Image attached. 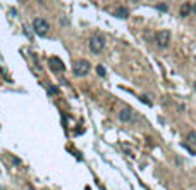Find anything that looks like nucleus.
I'll return each mask as SVG.
<instances>
[{
  "instance_id": "obj_1",
  "label": "nucleus",
  "mask_w": 196,
  "mask_h": 190,
  "mask_svg": "<svg viewBox=\"0 0 196 190\" xmlns=\"http://www.w3.org/2000/svg\"><path fill=\"white\" fill-rule=\"evenodd\" d=\"M105 43H107V40H105V37L102 33H95L91 37V40H89V50H91L93 54H100L102 50L105 49Z\"/></svg>"
},
{
  "instance_id": "obj_2",
  "label": "nucleus",
  "mask_w": 196,
  "mask_h": 190,
  "mask_svg": "<svg viewBox=\"0 0 196 190\" xmlns=\"http://www.w3.org/2000/svg\"><path fill=\"white\" fill-rule=\"evenodd\" d=\"M33 30L36 35L45 37V35H48V31H50V24H48V21L43 17H34L33 19Z\"/></svg>"
},
{
  "instance_id": "obj_3",
  "label": "nucleus",
  "mask_w": 196,
  "mask_h": 190,
  "mask_svg": "<svg viewBox=\"0 0 196 190\" xmlns=\"http://www.w3.org/2000/svg\"><path fill=\"white\" fill-rule=\"evenodd\" d=\"M89 69H91V64H89L86 59L76 61L74 66H72V71H74L76 76H86V75L89 73Z\"/></svg>"
},
{
  "instance_id": "obj_4",
  "label": "nucleus",
  "mask_w": 196,
  "mask_h": 190,
  "mask_svg": "<svg viewBox=\"0 0 196 190\" xmlns=\"http://www.w3.org/2000/svg\"><path fill=\"white\" fill-rule=\"evenodd\" d=\"M155 43L157 47H160V49H167L170 43V31L169 30H160L157 31L155 35Z\"/></svg>"
},
{
  "instance_id": "obj_5",
  "label": "nucleus",
  "mask_w": 196,
  "mask_h": 190,
  "mask_svg": "<svg viewBox=\"0 0 196 190\" xmlns=\"http://www.w3.org/2000/svg\"><path fill=\"white\" fill-rule=\"evenodd\" d=\"M119 119H121L122 123H133V121L136 119V114H134V111H133V109L124 107L121 112H119Z\"/></svg>"
},
{
  "instance_id": "obj_6",
  "label": "nucleus",
  "mask_w": 196,
  "mask_h": 190,
  "mask_svg": "<svg viewBox=\"0 0 196 190\" xmlns=\"http://www.w3.org/2000/svg\"><path fill=\"white\" fill-rule=\"evenodd\" d=\"M48 64H50V67H52L55 73H64V71H66V64H64L62 59H60V57H57V56L50 57Z\"/></svg>"
},
{
  "instance_id": "obj_7",
  "label": "nucleus",
  "mask_w": 196,
  "mask_h": 190,
  "mask_svg": "<svg viewBox=\"0 0 196 190\" xmlns=\"http://www.w3.org/2000/svg\"><path fill=\"white\" fill-rule=\"evenodd\" d=\"M114 16L119 17V19H126V17H129V11H127L126 7H117L115 12H114Z\"/></svg>"
},
{
  "instance_id": "obj_8",
  "label": "nucleus",
  "mask_w": 196,
  "mask_h": 190,
  "mask_svg": "<svg viewBox=\"0 0 196 190\" xmlns=\"http://www.w3.org/2000/svg\"><path fill=\"white\" fill-rule=\"evenodd\" d=\"M191 11H193V5L189 4V2H184V4L181 5V11H179V12H181L182 17H188V16L191 14Z\"/></svg>"
},
{
  "instance_id": "obj_9",
  "label": "nucleus",
  "mask_w": 196,
  "mask_h": 190,
  "mask_svg": "<svg viewBox=\"0 0 196 190\" xmlns=\"http://www.w3.org/2000/svg\"><path fill=\"white\" fill-rule=\"evenodd\" d=\"M186 140H188V144H191V145H196V131H189V133L186 135Z\"/></svg>"
},
{
  "instance_id": "obj_10",
  "label": "nucleus",
  "mask_w": 196,
  "mask_h": 190,
  "mask_svg": "<svg viewBox=\"0 0 196 190\" xmlns=\"http://www.w3.org/2000/svg\"><path fill=\"white\" fill-rule=\"evenodd\" d=\"M96 73H98V76H102V78L107 76V71H105L103 66H96Z\"/></svg>"
},
{
  "instance_id": "obj_11",
  "label": "nucleus",
  "mask_w": 196,
  "mask_h": 190,
  "mask_svg": "<svg viewBox=\"0 0 196 190\" xmlns=\"http://www.w3.org/2000/svg\"><path fill=\"white\" fill-rule=\"evenodd\" d=\"M182 147H184V149L188 150L189 154H193V156H194V150H193L191 147H189V144H188V142H182Z\"/></svg>"
},
{
  "instance_id": "obj_12",
  "label": "nucleus",
  "mask_w": 196,
  "mask_h": 190,
  "mask_svg": "<svg viewBox=\"0 0 196 190\" xmlns=\"http://www.w3.org/2000/svg\"><path fill=\"white\" fill-rule=\"evenodd\" d=\"M141 99V102H144V104H146V105H152V102H150L148 100V99H146V97H139Z\"/></svg>"
},
{
  "instance_id": "obj_13",
  "label": "nucleus",
  "mask_w": 196,
  "mask_h": 190,
  "mask_svg": "<svg viewBox=\"0 0 196 190\" xmlns=\"http://www.w3.org/2000/svg\"><path fill=\"white\" fill-rule=\"evenodd\" d=\"M158 11H167V5L165 4H158Z\"/></svg>"
},
{
  "instance_id": "obj_14",
  "label": "nucleus",
  "mask_w": 196,
  "mask_h": 190,
  "mask_svg": "<svg viewBox=\"0 0 196 190\" xmlns=\"http://www.w3.org/2000/svg\"><path fill=\"white\" fill-rule=\"evenodd\" d=\"M57 92H59V90H57L55 86H50V93H57Z\"/></svg>"
},
{
  "instance_id": "obj_15",
  "label": "nucleus",
  "mask_w": 196,
  "mask_h": 190,
  "mask_svg": "<svg viewBox=\"0 0 196 190\" xmlns=\"http://www.w3.org/2000/svg\"><path fill=\"white\" fill-rule=\"evenodd\" d=\"M26 188H28V190H34V188H33V187H31V185H28Z\"/></svg>"
},
{
  "instance_id": "obj_16",
  "label": "nucleus",
  "mask_w": 196,
  "mask_h": 190,
  "mask_svg": "<svg viewBox=\"0 0 196 190\" xmlns=\"http://www.w3.org/2000/svg\"><path fill=\"white\" fill-rule=\"evenodd\" d=\"M193 12H194V14H196V4L193 5Z\"/></svg>"
},
{
  "instance_id": "obj_17",
  "label": "nucleus",
  "mask_w": 196,
  "mask_h": 190,
  "mask_svg": "<svg viewBox=\"0 0 196 190\" xmlns=\"http://www.w3.org/2000/svg\"><path fill=\"white\" fill-rule=\"evenodd\" d=\"M194 90H196V81H194Z\"/></svg>"
},
{
  "instance_id": "obj_18",
  "label": "nucleus",
  "mask_w": 196,
  "mask_h": 190,
  "mask_svg": "<svg viewBox=\"0 0 196 190\" xmlns=\"http://www.w3.org/2000/svg\"><path fill=\"white\" fill-rule=\"evenodd\" d=\"M133 2H138V0H133Z\"/></svg>"
}]
</instances>
